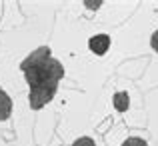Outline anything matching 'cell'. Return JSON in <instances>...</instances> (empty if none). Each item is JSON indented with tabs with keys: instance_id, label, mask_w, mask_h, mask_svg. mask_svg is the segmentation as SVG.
<instances>
[{
	"instance_id": "cell-4",
	"label": "cell",
	"mask_w": 158,
	"mask_h": 146,
	"mask_svg": "<svg viewBox=\"0 0 158 146\" xmlns=\"http://www.w3.org/2000/svg\"><path fill=\"white\" fill-rule=\"evenodd\" d=\"M112 102H114V108H116L118 112L128 110V106H130V98H128V92H116L114 96H112Z\"/></svg>"
},
{
	"instance_id": "cell-2",
	"label": "cell",
	"mask_w": 158,
	"mask_h": 146,
	"mask_svg": "<svg viewBox=\"0 0 158 146\" xmlns=\"http://www.w3.org/2000/svg\"><path fill=\"white\" fill-rule=\"evenodd\" d=\"M110 44H112V40H110L108 34H96V36H92V38L88 40V48L92 50L96 56L106 54L108 50H110Z\"/></svg>"
},
{
	"instance_id": "cell-3",
	"label": "cell",
	"mask_w": 158,
	"mask_h": 146,
	"mask_svg": "<svg viewBox=\"0 0 158 146\" xmlns=\"http://www.w3.org/2000/svg\"><path fill=\"white\" fill-rule=\"evenodd\" d=\"M12 114V98L4 88H0V122L8 120Z\"/></svg>"
},
{
	"instance_id": "cell-5",
	"label": "cell",
	"mask_w": 158,
	"mask_h": 146,
	"mask_svg": "<svg viewBox=\"0 0 158 146\" xmlns=\"http://www.w3.org/2000/svg\"><path fill=\"white\" fill-rule=\"evenodd\" d=\"M122 146H148V142L144 138H140V136H130V138H126L122 142Z\"/></svg>"
},
{
	"instance_id": "cell-8",
	"label": "cell",
	"mask_w": 158,
	"mask_h": 146,
	"mask_svg": "<svg viewBox=\"0 0 158 146\" xmlns=\"http://www.w3.org/2000/svg\"><path fill=\"white\" fill-rule=\"evenodd\" d=\"M84 4H86L88 8H98V6H100L102 2H84Z\"/></svg>"
},
{
	"instance_id": "cell-1",
	"label": "cell",
	"mask_w": 158,
	"mask_h": 146,
	"mask_svg": "<svg viewBox=\"0 0 158 146\" xmlns=\"http://www.w3.org/2000/svg\"><path fill=\"white\" fill-rule=\"evenodd\" d=\"M20 70L24 72L30 92H54L58 90V82L64 78V66L52 56L50 46H40L30 52L22 62Z\"/></svg>"
},
{
	"instance_id": "cell-7",
	"label": "cell",
	"mask_w": 158,
	"mask_h": 146,
	"mask_svg": "<svg viewBox=\"0 0 158 146\" xmlns=\"http://www.w3.org/2000/svg\"><path fill=\"white\" fill-rule=\"evenodd\" d=\"M150 46L154 52H158V30L152 32V36H150Z\"/></svg>"
},
{
	"instance_id": "cell-6",
	"label": "cell",
	"mask_w": 158,
	"mask_h": 146,
	"mask_svg": "<svg viewBox=\"0 0 158 146\" xmlns=\"http://www.w3.org/2000/svg\"><path fill=\"white\" fill-rule=\"evenodd\" d=\"M72 146H96V142H94L90 136H80V138L74 140V144H72Z\"/></svg>"
}]
</instances>
